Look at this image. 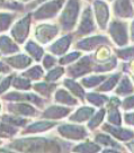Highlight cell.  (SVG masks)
<instances>
[{
  "instance_id": "obj_1",
  "label": "cell",
  "mask_w": 134,
  "mask_h": 153,
  "mask_svg": "<svg viewBox=\"0 0 134 153\" xmlns=\"http://www.w3.org/2000/svg\"><path fill=\"white\" fill-rule=\"evenodd\" d=\"M7 146L9 150L19 152L57 153L62 151V146L59 141L43 136H25L20 139L11 140L9 144H7Z\"/></svg>"
},
{
  "instance_id": "obj_2",
  "label": "cell",
  "mask_w": 134,
  "mask_h": 153,
  "mask_svg": "<svg viewBox=\"0 0 134 153\" xmlns=\"http://www.w3.org/2000/svg\"><path fill=\"white\" fill-rule=\"evenodd\" d=\"M80 14V0H66L62 9L57 15V26L60 27V30L64 33H71L72 30H74Z\"/></svg>"
},
{
  "instance_id": "obj_3",
  "label": "cell",
  "mask_w": 134,
  "mask_h": 153,
  "mask_svg": "<svg viewBox=\"0 0 134 153\" xmlns=\"http://www.w3.org/2000/svg\"><path fill=\"white\" fill-rule=\"evenodd\" d=\"M106 29L108 32V36L112 39V42L117 48H124L129 45L131 39H130L129 25L126 23V20L118 18L109 20Z\"/></svg>"
},
{
  "instance_id": "obj_4",
  "label": "cell",
  "mask_w": 134,
  "mask_h": 153,
  "mask_svg": "<svg viewBox=\"0 0 134 153\" xmlns=\"http://www.w3.org/2000/svg\"><path fill=\"white\" fill-rule=\"evenodd\" d=\"M64 2L66 0H46L39 4L36 6V10L32 13V20L41 23L55 18L62 9Z\"/></svg>"
},
{
  "instance_id": "obj_5",
  "label": "cell",
  "mask_w": 134,
  "mask_h": 153,
  "mask_svg": "<svg viewBox=\"0 0 134 153\" xmlns=\"http://www.w3.org/2000/svg\"><path fill=\"white\" fill-rule=\"evenodd\" d=\"M57 131L62 139L69 140V141L80 142L89 136V131L86 126L78 123H72V122L57 125Z\"/></svg>"
},
{
  "instance_id": "obj_6",
  "label": "cell",
  "mask_w": 134,
  "mask_h": 153,
  "mask_svg": "<svg viewBox=\"0 0 134 153\" xmlns=\"http://www.w3.org/2000/svg\"><path fill=\"white\" fill-rule=\"evenodd\" d=\"M60 32L61 30H60V27L57 26V24L41 22L34 28V41H36L42 46L48 45L57 37Z\"/></svg>"
},
{
  "instance_id": "obj_7",
  "label": "cell",
  "mask_w": 134,
  "mask_h": 153,
  "mask_svg": "<svg viewBox=\"0 0 134 153\" xmlns=\"http://www.w3.org/2000/svg\"><path fill=\"white\" fill-rule=\"evenodd\" d=\"M31 25H32V14L28 13L18 20L13 23L10 27V36L13 37L16 43L19 45L24 44L29 37L31 33Z\"/></svg>"
},
{
  "instance_id": "obj_8",
  "label": "cell",
  "mask_w": 134,
  "mask_h": 153,
  "mask_svg": "<svg viewBox=\"0 0 134 153\" xmlns=\"http://www.w3.org/2000/svg\"><path fill=\"white\" fill-rule=\"evenodd\" d=\"M74 35L78 37H83L94 34L97 30V25H96L95 18L92 15V9L90 6L85 7V9L82 10V13L79 16L78 23L76 26Z\"/></svg>"
},
{
  "instance_id": "obj_9",
  "label": "cell",
  "mask_w": 134,
  "mask_h": 153,
  "mask_svg": "<svg viewBox=\"0 0 134 153\" xmlns=\"http://www.w3.org/2000/svg\"><path fill=\"white\" fill-rule=\"evenodd\" d=\"M2 99L6 101H24V102H29L37 108H43L45 105L43 97L37 95L36 92H28V91H10V92H5L2 95Z\"/></svg>"
},
{
  "instance_id": "obj_10",
  "label": "cell",
  "mask_w": 134,
  "mask_h": 153,
  "mask_svg": "<svg viewBox=\"0 0 134 153\" xmlns=\"http://www.w3.org/2000/svg\"><path fill=\"white\" fill-rule=\"evenodd\" d=\"M92 15L95 18L97 28L99 30H106L110 20L109 6L105 0H94L92 2Z\"/></svg>"
},
{
  "instance_id": "obj_11",
  "label": "cell",
  "mask_w": 134,
  "mask_h": 153,
  "mask_svg": "<svg viewBox=\"0 0 134 153\" xmlns=\"http://www.w3.org/2000/svg\"><path fill=\"white\" fill-rule=\"evenodd\" d=\"M92 63H94V60L91 56L81 55L77 61L68 65V76L72 79H78V78H82L89 74L90 72H92Z\"/></svg>"
},
{
  "instance_id": "obj_12",
  "label": "cell",
  "mask_w": 134,
  "mask_h": 153,
  "mask_svg": "<svg viewBox=\"0 0 134 153\" xmlns=\"http://www.w3.org/2000/svg\"><path fill=\"white\" fill-rule=\"evenodd\" d=\"M104 44H112L110 39L108 36L106 35H101V34H96V35H88V36H83L80 37L76 43V48L79 51H85V52H91L95 51L97 48H99L100 45Z\"/></svg>"
},
{
  "instance_id": "obj_13",
  "label": "cell",
  "mask_w": 134,
  "mask_h": 153,
  "mask_svg": "<svg viewBox=\"0 0 134 153\" xmlns=\"http://www.w3.org/2000/svg\"><path fill=\"white\" fill-rule=\"evenodd\" d=\"M7 111L9 114L29 118L37 115V107L24 101H9V104L7 105Z\"/></svg>"
},
{
  "instance_id": "obj_14",
  "label": "cell",
  "mask_w": 134,
  "mask_h": 153,
  "mask_svg": "<svg viewBox=\"0 0 134 153\" xmlns=\"http://www.w3.org/2000/svg\"><path fill=\"white\" fill-rule=\"evenodd\" d=\"M101 131L109 134L112 137L121 142H130L133 140V131L127 127H123L122 125H112L109 123H105L101 126Z\"/></svg>"
},
{
  "instance_id": "obj_15",
  "label": "cell",
  "mask_w": 134,
  "mask_h": 153,
  "mask_svg": "<svg viewBox=\"0 0 134 153\" xmlns=\"http://www.w3.org/2000/svg\"><path fill=\"white\" fill-rule=\"evenodd\" d=\"M73 41V36L71 34L67 33L62 37L55 38L54 42H51L48 46V51L50 54L54 56H61L70 50Z\"/></svg>"
},
{
  "instance_id": "obj_16",
  "label": "cell",
  "mask_w": 134,
  "mask_h": 153,
  "mask_svg": "<svg viewBox=\"0 0 134 153\" xmlns=\"http://www.w3.org/2000/svg\"><path fill=\"white\" fill-rule=\"evenodd\" d=\"M73 110L72 107L69 106H63V105H51L46 107L45 109L42 111L41 117L44 120H55L57 122L59 120H63L68 117L71 114V111Z\"/></svg>"
},
{
  "instance_id": "obj_17",
  "label": "cell",
  "mask_w": 134,
  "mask_h": 153,
  "mask_svg": "<svg viewBox=\"0 0 134 153\" xmlns=\"http://www.w3.org/2000/svg\"><path fill=\"white\" fill-rule=\"evenodd\" d=\"M57 125V122L50 120H44L42 118L41 120H35L33 123H27L24 126V129L22 131L23 135H28V134H39L45 133L50 129L54 128Z\"/></svg>"
},
{
  "instance_id": "obj_18",
  "label": "cell",
  "mask_w": 134,
  "mask_h": 153,
  "mask_svg": "<svg viewBox=\"0 0 134 153\" xmlns=\"http://www.w3.org/2000/svg\"><path fill=\"white\" fill-rule=\"evenodd\" d=\"M10 69H15V70H25L32 65L33 63V59L29 56L27 53H16L13 55H8L5 56L4 59Z\"/></svg>"
},
{
  "instance_id": "obj_19",
  "label": "cell",
  "mask_w": 134,
  "mask_h": 153,
  "mask_svg": "<svg viewBox=\"0 0 134 153\" xmlns=\"http://www.w3.org/2000/svg\"><path fill=\"white\" fill-rule=\"evenodd\" d=\"M113 13L118 19L133 18V2L132 0H113Z\"/></svg>"
},
{
  "instance_id": "obj_20",
  "label": "cell",
  "mask_w": 134,
  "mask_h": 153,
  "mask_svg": "<svg viewBox=\"0 0 134 153\" xmlns=\"http://www.w3.org/2000/svg\"><path fill=\"white\" fill-rule=\"evenodd\" d=\"M53 99L55 101V104H59V105L69 106V107H74L79 105V99H77L64 87H60L54 90Z\"/></svg>"
},
{
  "instance_id": "obj_21",
  "label": "cell",
  "mask_w": 134,
  "mask_h": 153,
  "mask_svg": "<svg viewBox=\"0 0 134 153\" xmlns=\"http://www.w3.org/2000/svg\"><path fill=\"white\" fill-rule=\"evenodd\" d=\"M96 111V108L94 106H81L78 107L74 111L72 110L71 114L69 115V122L72 123H78V124H82V123H87L89 118L94 115Z\"/></svg>"
},
{
  "instance_id": "obj_22",
  "label": "cell",
  "mask_w": 134,
  "mask_h": 153,
  "mask_svg": "<svg viewBox=\"0 0 134 153\" xmlns=\"http://www.w3.org/2000/svg\"><path fill=\"white\" fill-rule=\"evenodd\" d=\"M20 51L19 44L16 43L13 37L6 34L0 35V55L2 56H8L16 54Z\"/></svg>"
},
{
  "instance_id": "obj_23",
  "label": "cell",
  "mask_w": 134,
  "mask_h": 153,
  "mask_svg": "<svg viewBox=\"0 0 134 153\" xmlns=\"http://www.w3.org/2000/svg\"><path fill=\"white\" fill-rule=\"evenodd\" d=\"M24 50L25 52L33 59V61H37V62H39L42 60V57L45 54V50H44L43 46L34 39H27L25 42Z\"/></svg>"
},
{
  "instance_id": "obj_24",
  "label": "cell",
  "mask_w": 134,
  "mask_h": 153,
  "mask_svg": "<svg viewBox=\"0 0 134 153\" xmlns=\"http://www.w3.org/2000/svg\"><path fill=\"white\" fill-rule=\"evenodd\" d=\"M57 88V85L55 82L48 81H35L32 83V89H33L37 95H39L43 98H50L53 95L54 90Z\"/></svg>"
},
{
  "instance_id": "obj_25",
  "label": "cell",
  "mask_w": 134,
  "mask_h": 153,
  "mask_svg": "<svg viewBox=\"0 0 134 153\" xmlns=\"http://www.w3.org/2000/svg\"><path fill=\"white\" fill-rule=\"evenodd\" d=\"M62 86L67 89L70 94L76 97L77 99L83 101L85 100V95H86V91L85 88L80 85V82L76 81V79H72V78H66L62 82Z\"/></svg>"
},
{
  "instance_id": "obj_26",
  "label": "cell",
  "mask_w": 134,
  "mask_h": 153,
  "mask_svg": "<svg viewBox=\"0 0 134 153\" xmlns=\"http://www.w3.org/2000/svg\"><path fill=\"white\" fill-rule=\"evenodd\" d=\"M133 94V82L126 74H122L117 85L115 87V95L118 97H125Z\"/></svg>"
},
{
  "instance_id": "obj_27",
  "label": "cell",
  "mask_w": 134,
  "mask_h": 153,
  "mask_svg": "<svg viewBox=\"0 0 134 153\" xmlns=\"http://www.w3.org/2000/svg\"><path fill=\"white\" fill-rule=\"evenodd\" d=\"M122 74H123L122 72H117V73H114V74H110V76H106L105 80L101 82L99 86L96 87V91L103 92V94H107V92L112 91L116 87Z\"/></svg>"
},
{
  "instance_id": "obj_28",
  "label": "cell",
  "mask_w": 134,
  "mask_h": 153,
  "mask_svg": "<svg viewBox=\"0 0 134 153\" xmlns=\"http://www.w3.org/2000/svg\"><path fill=\"white\" fill-rule=\"evenodd\" d=\"M116 67H117V57L113 55L106 61L92 63V72H95V73H107V72H112L113 70H115Z\"/></svg>"
},
{
  "instance_id": "obj_29",
  "label": "cell",
  "mask_w": 134,
  "mask_h": 153,
  "mask_svg": "<svg viewBox=\"0 0 134 153\" xmlns=\"http://www.w3.org/2000/svg\"><path fill=\"white\" fill-rule=\"evenodd\" d=\"M94 140L97 144H99L100 146H105V148H113L116 149V150H122V146L121 144L114 139L112 137L108 134H104V133H96L95 136H94Z\"/></svg>"
},
{
  "instance_id": "obj_30",
  "label": "cell",
  "mask_w": 134,
  "mask_h": 153,
  "mask_svg": "<svg viewBox=\"0 0 134 153\" xmlns=\"http://www.w3.org/2000/svg\"><path fill=\"white\" fill-rule=\"evenodd\" d=\"M85 99L87 102H89L91 106L94 107H104L108 101V97L103 94V92H98V91H91V92H87L85 95Z\"/></svg>"
},
{
  "instance_id": "obj_31",
  "label": "cell",
  "mask_w": 134,
  "mask_h": 153,
  "mask_svg": "<svg viewBox=\"0 0 134 153\" xmlns=\"http://www.w3.org/2000/svg\"><path fill=\"white\" fill-rule=\"evenodd\" d=\"M106 116V110L105 107H100L98 110H96L94 115L91 116L89 120L87 122L86 127L88 128V131H95L99 127V125L104 122V118Z\"/></svg>"
},
{
  "instance_id": "obj_32",
  "label": "cell",
  "mask_w": 134,
  "mask_h": 153,
  "mask_svg": "<svg viewBox=\"0 0 134 153\" xmlns=\"http://www.w3.org/2000/svg\"><path fill=\"white\" fill-rule=\"evenodd\" d=\"M106 76H107L106 74H100V73H96L94 76H85L81 78L80 85L86 89H92L99 86L105 80Z\"/></svg>"
},
{
  "instance_id": "obj_33",
  "label": "cell",
  "mask_w": 134,
  "mask_h": 153,
  "mask_svg": "<svg viewBox=\"0 0 134 153\" xmlns=\"http://www.w3.org/2000/svg\"><path fill=\"white\" fill-rule=\"evenodd\" d=\"M71 151H73V152H83V153L99 152V151H101V146L99 144L96 143V142H91L90 140H88V141L83 140V142L77 144L74 148H72Z\"/></svg>"
},
{
  "instance_id": "obj_34",
  "label": "cell",
  "mask_w": 134,
  "mask_h": 153,
  "mask_svg": "<svg viewBox=\"0 0 134 153\" xmlns=\"http://www.w3.org/2000/svg\"><path fill=\"white\" fill-rule=\"evenodd\" d=\"M44 74H45V71L42 65H31L29 69H25V71L22 73V76L27 78L31 81H38L41 79L44 78Z\"/></svg>"
},
{
  "instance_id": "obj_35",
  "label": "cell",
  "mask_w": 134,
  "mask_h": 153,
  "mask_svg": "<svg viewBox=\"0 0 134 153\" xmlns=\"http://www.w3.org/2000/svg\"><path fill=\"white\" fill-rule=\"evenodd\" d=\"M0 120L2 122H5L7 124L13 125V126H16V127H24L25 125L28 123V118L27 117H22V116H17V115H13V114H4L0 115Z\"/></svg>"
},
{
  "instance_id": "obj_36",
  "label": "cell",
  "mask_w": 134,
  "mask_h": 153,
  "mask_svg": "<svg viewBox=\"0 0 134 153\" xmlns=\"http://www.w3.org/2000/svg\"><path fill=\"white\" fill-rule=\"evenodd\" d=\"M112 56H113V51H112L109 44H104L96 48L92 59H94V62H103Z\"/></svg>"
},
{
  "instance_id": "obj_37",
  "label": "cell",
  "mask_w": 134,
  "mask_h": 153,
  "mask_svg": "<svg viewBox=\"0 0 134 153\" xmlns=\"http://www.w3.org/2000/svg\"><path fill=\"white\" fill-rule=\"evenodd\" d=\"M16 19V13L0 11V34H4L11 27Z\"/></svg>"
},
{
  "instance_id": "obj_38",
  "label": "cell",
  "mask_w": 134,
  "mask_h": 153,
  "mask_svg": "<svg viewBox=\"0 0 134 153\" xmlns=\"http://www.w3.org/2000/svg\"><path fill=\"white\" fill-rule=\"evenodd\" d=\"M19 133V128L13 125H9L0 120V140H11Z\"/></svg>"
},
{
  "instance_id": "obj_39",
  "label": "cell",
  "mask_w": 134,
  "mask_h": 153,
  "mask_svg": "<svg viewBox=\"0 0 134 153\" xmlns=\"http://www.w3.org/2000/svg\"><path fill=\"white\" fill-rule=\"evenodd\" d=\"M11 87H14L16 90L19 91H28L32 89V81L28 80L27 78L20 76H14L13 81H11Z\"/></svg>"
},
{
  "instance_id": "obj_40",
  "label": "cell",
  "mask_w": 134,
  "mask_h": 153,
  "mask_svg": "<svg viewBox=\"0 0 134 153\" xmlns=\"http://www.w3.org/2000/svg\"><path fill=\"white\" fill-rule=\"evenodd\" d=\"M66 73V69L62 65L59 67H53L48 69V73L44 74V80L48 82H57L59 79H61V76H64Z\"/></svg>"
},
{
  "instance_id": "obj_41",
  "label": "cell",
  "mask_w": 134,
  "mask_h": 153,
  "mask_svg": "<svg viewBox=\"0 0 134 153\" xmlns=\"http://www.w3.org/2000/svg\"><path fill=\"white\" fill-rule=\"evenodd\" d=\"M81 56V51L77 50V51H72V52H67L66 54H63L59 59V64L62 67H67L69 64L73 63L74 61H77L79 57Z\"/></svg>"
},
{
  "instance_id": "obj_42",
  "label": "cell",
  "mask_w": 134,
  "mask_h": 153,
  "mask_svg": "<svg viewBox=\"0 0 134 153\" xmlns=\"http://www.w3.org/2000/svg\"><path fill=\"white\" fill-rule=\"evenodd\" d=\"M116 53V57L121 59L123 61H127L133 57V46H124V48H120L115 50Z\"/></svg>"
},
{
  "instance_id": "obj_43",
  "label": "cell",
  "mask_w": 134,
  "mask_h": 153,
  "mask_svg": "<svg viewBox=\"0 0 134 153\" xmlns=\"http://www.w3.org/2000/svg\"><path fill=\"white\" fill-rule=\"evenodd\" d=\"M41 61H42V67H43V69H46V70L55 67L57 63V56H54V55L50 54V53L48 54H44V56L42 57Z\"/></svg>"
},
{
  "instance_id": "obj_44",
  "label": "cell",
  "mask_w": 134,
  "mask_h": 153,
  "mask_svg": "<svg viewBox=\"0 0 134 153\" xmlns=\"http://www.w3.org/2000/svg\"><path fill=\"white\" fill-rule=\"evenodd\" d=\"M15 74H8L6 76L4 79L0 80V96H2L5 92H7V90L11 87V81Z\"/></svg>"
},
{
  "instance_id": "obj_45",
  "label": "cell",
  "mask_w": 134,
  "mask_h": 153,
  "mask_svg": "<svg viewBox=\"0 0 134 153\" xmlns=\"http://www.w3.org/2000/svg\"><path fill=\"white\" fill-rule=\"evenodd\" d=\"M133 95H129V96H125L124 100L121 101V105L122 108L124 111H129V110L133 109Z\"/></svg>"
},
{
  "instance_id": "obj_46",
  "label": "cell",
  "mask_w": 134,
  "mask_h": 153,
  "mask_svg": "<svg viewBox=\"0 0 134 153\" xmlns=\"http://www.w3.org/2000/svg\"><path fill=\"white\" fill-rule=\"evenodd\" d=\"M124 118H122V120H124V123L127 126H133V123H134V120H133V111L132 110H129V111H125L124 113V116H123Z\"/></svg>"
},
{
  "instance_id": "obj_47",
  "label": "cell",
  "mask_w": 134,
  "mask_h": 153,
  "mask_svg": "<svg viewBox=\"0 0 134 153\" xmlns=\"http://www.w3.org/2000/svg\"><path fill=\"white\" fill-rule=\"evenodd\" d=\"M9 72H11V69H10L9 65H8L4 60H0V74H1V73H2V74H7V73H9Z\"/></svg>"
},
{
  "instance_id": "obj_48",
  "label": "cell",
  "mask_w": 134,
  "mask_h": 153,
  "mask_svg": "<svg viewBox=\"0 0 134 153\" xmlns=\"http://www.w3.org/2000/svg\"><path fill=\"white\" fill-rule=\"evenodd\" d=\"M44 1H46V0H35V1H33L32 4H29L28 7H29V8H33V7H36V6H38L39 4H42V2H44Z\"/></svg>"
},
{
  "instance_id": "obj_49",
  "label": "cell",
  "mask_w": 134,
  "mask_h": 153,
  "mask_svg": "<svg viewBox=\"0 0 134 153\" xmlns=\"http://www.w3.org/2000/svg\"><path fill=\"white\" fill-rule=\"evenodd\" d=\"M19 2H22V4H28V2H32L34 0H18Z\"/></svg>"
},
{
  "instance_id": "obj_50",
  "label": "cell",
  "mask_w": 134,
  "mask_h": 153,
  "mask_svg": "<svg viewBox=\"0 0 134 153\" xmlns=\"http://www.w3.org/2000/svg\"><path fill=\"white\" fill-rule=\"evenodd\" d=\"M1 111H2V104H1V101H0V115H1Z\"/></svg>"
},
{
  "instance_id": "obj_51",
  "label": "cell",
  "mask_w": 134,
  "mask_h": 153,
  "mask_svg": "<svg viewBox=\"0 0 134 153\" xmlns=\"http://www.w3.org/2000/svg\"><path fill=\"white\" fill-rule=\"evenodd\" d=\"M8 2H14V1H18V0H7Z\"/></svg>"
},
{
  "instance_id": "obj_52",
  "label": "cell",
  "mask_w": 134,
  "mask_h": 153,
  "mask_svg": "<svg viewBox=\"0 0 134 153\" xmlns=\"http://www.w3.org/2000/svg\"><path fill=\"white\" fill-rule=\"evenodd\" d=\"M106 1H107V2H112V1H113V0H106Z\"/></svg>"
},
{
  "instance_id": "obj_53",
  "label": "cell",
  "mask_w": 134,
  "mask_h": 153,
  "mask_svg": "<svg viewBox=\"0 0 134 153\" xmlns=\"http://www.w3.org/2000/svg\"><path fill=\"white\" fill-rule=\"evenodd\" d=\"M0 145H1V140H0Z\"/></svg>"
},
{
  "instance_id": "obj_54",
  "label": "cell",
  "mask_w": 134,
  "mask_h": 153,
  "mask_svg": "<svg viewBox=\"0 0 134 153\" xmlns=\"http://www.w3.org/2000/svg\"><path fill=\"white\" fill-rule=\"evenodd\" d=\"M87 1H91V0H87Z\"/></svg>"
}]
</instances>
